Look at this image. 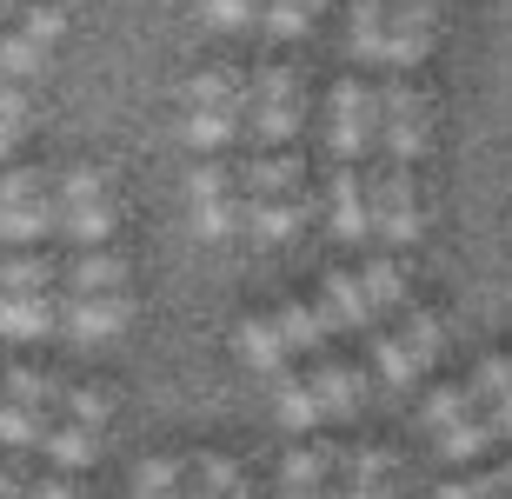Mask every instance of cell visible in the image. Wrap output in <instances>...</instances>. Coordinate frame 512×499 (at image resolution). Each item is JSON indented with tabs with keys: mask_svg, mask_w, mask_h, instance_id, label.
<instances>
[{
	"mask_svg": "<svg viewBox=\"0 0 512 499\" xmlns=\"http://www.w3.org/2000/svg\"><path fill=\"white\" fill-rule=\"evenodd\" d=\"M47 287H60L54 253H14V260H0V293H47Z\"/></svg>",
	"mask_w": 512,
	"mask_h": 499,
	"instance_id": "obj_21",
	"label": "cell"
},
{
	"mask_svg": "<svg viewBox=\"0 0 512 499\" xmlns=\"http://www.w3.org/2000/svg\"><path fill=\"white\" fill-rule=\"evenodd\" d=\"M27 499H80V486L74 480H34V486H27Z\"/></svg>",
	"mask_w": 512,
	"mask_h": 499,
	"instance_id": "obj_39",
	"label": "cell"
},
{
	"mask_svg": "<svg viewBox=\"0 0 512 499\" xmlns=\"http://www.w3.org/2000/svg\"><path fill=\"white\" fill-rule=\"evenodd\" d=\"M60 406H67V420L87 426V433H100L107 426V413H114V400H107V386H60Z\"/></svg>",
	"mask_w": 512,
	"mask_h": 499,
	"instance_id": "obj_25",
	"label": "cell"
},
{
	"mask_svg": "<svg viewBox=\"0 0 512 499\" xmlns=\"http://www.w3.org/2000/svg\"><path fill=\"white\" fill-rule=\"evenodd\" d=\"M40 453H54L60 466H94V433H87V426H54V420H47Z\"/></svg>",
	"mask_w": 512,
	"mask_h": 499,
	"instance_id": "obj_27",
	"label": "cell"
},
{
	"mask_svg": "<svg viewBox=\"0 0 512 499\" xmlns=\"http://www.w3.org/2000/svg\"><path fill=\"white\" fill-rule=\"evenodd\" d=\"M140 499H187V486H180V460H173V453H153V460L140 466Z\"/></svg>",
	"mask_w": 512,
	"mask_h": 499,
	"instance_id": "obj_31",
	"label": "cell"
},
{
	"mask_svg": "<svg viewBox=\"0 0 512 499\" xmlns=\"http://www.w3.org/2000/svg\"><path fill=\"white\" fill-rule=\"evenodd\" d=\"M127 253H107V247H80L74 260H60V280L74 293H120L127 287Z\"/></svg>",
	"mask_w": 512,
	"mask_h": 499,
	"instance_id": "obj_15",
	"label": "cell"
},
{
	"mask_svg": "<svg viewBox=\"0 0 512 499\" xmlns=\"http://www.w3.org/2000/svg\"><path fill=\"white\" fill-rule=\"evenodd\" d=\"M260 7L266 0H207V20H220V27H247Z\"/></svg>",
	"mask_w": 512,
	"mask_h": 499,
	"instance_id": "obj_37",
	"label": "cell"
},
{
	"mask_svg": "<svg viewBox=\"0 0 512 499\" xmlns=\"http://www.w3.org/2000/svg\"><path fill=\"white\" fill-rule=\"evenodd\" d=\"M260 14H266V27H273L280 40H293V34H306V27H313V14H320V0H266Z\"/></svg>",
	"mask_w": 512,
	"mask_h": 499,
	"instance_id": "obj_33",
	"label": "cell"
},
{
	"mask_svg": "<svg viewBox=\"0 0 512 499\" xmlns=\"http://www.w3.org/2000/svg\"><path fill=\"white\" fill-rule=\"evenodd\" d=\"M40 433H47V413H34L20 400H0V440L7 446H40Z\"/></svg>",
	"mask_w": 512,
	"mask_h": 499,
	"instance_id": "obj_30",
	"label": "cell"
},
{
	"mask_svg": "<svg viewBox=\"0 0 512 499\" xmlns=\"http://www.w3.org/2000/svg\"><path fill=\"white\" fill-rule=\"evenodd\" d=\"M433 27H439V0H386V47H380V60H399V67L426 60Z\"/></svg>",
	"mask_w": 512,
	"mask_h": 499,
	"instance_id": "obj_9",
	"label": "cell"
},
{
	"mask_svg": "<svg viewBox=\"0 0 512 499\" xmlns=\"http://www.w3.org/2000/svg\"><path fill=\"white\" fill-rule=\"evenodd\" d=\"M380 140H386V167H406L426 154V94L413 80H386L380 94Z\"/></svg>",
	"mask_w": 512,
	"mask_h": 499,
	"instance_id": "obj_6",
	"label": "cell"
},
{
	"mask_svg": "<svg viewBox=\"0 0 512 499\" xmlns=\"http://www.w3.org/2000/svg\"><path fill=\"white\" fill-rule=\"evenodd\" d=\"M486 446H493L486 420H479V413H466V420H453L446 433H439V460H479Z\"/></svg>",
	"mask_w": 512,
	"mask_h": 499,
	"instance_id": "obj_28",
	"label": "cell"
},
{
	"mask_svg": "<svg viewBox=\"0 0 512 499\" xmlns=\"http://www.w3.org/2000/svg\"><path fill=\"white\" fill-rule=\"evenodd\" d=\"M20 120H27V87H14V80H0V154L14 147Z\"/></svg>",
	"mask_w": 512,
	"mask_h": 499,
	"instance_id": "obj_36",
	"label": "cell"
},
{
	"mask_svg": "<svg viewBox=\"0 0 512 499\" xmlns=\"http://www.w3.org/2000/svg\"><path fill=\"white\" fill-rule=\"evenodd\" d=\"M60 27H67V7L60 0H40V7H27L20 14L14 34H0V80H34L40 67H47V54H54Z\"/></svg>",
	"mask_w": 512,
	"mask_h": 499,
	"instance_id": "obj_5",
	"label": "cell"
},
{
	"mask_svg": "<svg viewBox=\"0 0 512 499\" xmlns=\"http://www.w3.org/2000/svg\"><path fill=\"white\" fill-rule=\"evenodd\" d=\"M499 393H512V353H493V360L466 380V400H473V406H493Z\"/></svg>",
	"mask_w": 512,
	"mask_h": 499,
	"instance_id": "obj_32",
	"label": "cell"
},
{
	"mask_svg": "<svg viewBox=\"0 0 512 499\" xmlns=\"http://www.w3.org/2000/svg\"><path fill=\"white\" fill-rule=\"evenodd\" d=\"M439 499H512V460L493 473H473V480H446Z\"/></svg>",
	"mask_w": 512,
	"mask_h": 499,
	"instance_id": "obj_29",
	"label": "cell"
},
{
	"mask_svg": "<svg viewBox=\"0 0 512 499\" xmlns=\"http://www.w3.org/2000/svg\"><path fill=\"white\" fill-rule=\"evenodd\" d=\"M233 134H240V120H233V114H193V120H187V140L200 147V154H220V147H233Z\"/></svg>",
	"mask_w": 512,
	"mask_h": 499,
	"instance_id": "obj_34",
	"label": "cell"
},
{
	"mask_svg": "<svg viewBox=\"0 0 512 499\" xmlns=\"http://www.w3.org/2000/svg\"><path fill=\"white\" fill-rule=\"evenodd\" d=\"M187 100H193V114H247V100H253V80L240 74V67H207V74H193L187 80Z\"/></svg>",
	"mask_w": 512,
	"mask_h": 499,
	"instance_id": "obj_14",
	"label": "cell"
},
{
	"mask_svg": "<svg viewBox=\"0 0 512 499\" xmlns=\"http://www.w3.org/2000/svg\"><path fill=\"white\" fill-rule=\"evenodd\" d=\"M0 333H7V340L54 333V293H0Z\"/></svg>",
	"mask_w": 512,
	"mask_h": 499,
	"instance_id": "obj_19",
	"label": "cell"
},
{
	"mask_svg": "<svg viewBox=\"0 0 512 499\" xmlns=\"http://www.w3.org/2000/svg\"><path fill=\"white\" fill-rule=\"evenodd\" d=\"M366 187H373V233L380 240H419V187L406 167H380L366 173Z\"/></svg>",
	"mask_w": 512,
	"mask_h": 499,
	"instance_id": "obj_7",
	"label": "cell"
},
{
	"mask_svg": "<svg viewBox=\"0 0 512 499\" xmlns=\"http://www.w3.org/2000/svg\"><path fill=\"white\" fill-rule=\"evenodd\" d=\"M7 7H20V0H0V14H7Z\"/></svg>",
	"mask_w": 512,
	"mask_h": 499,
	"instance_id": "obj_43",
	"label": "cell"
},
{
	"mask_svg": "<svg viewBox=\"0 0 512 499\" xmlns=\"http://www.w3.org/2000/svg\"><path fill=\"white\" fill-rule=\"evenodd\" d=\"M47 233H54V173H7L0 180V240H47Z\"/></svg>",
	"mask_w": 512,
	"mask_h": 499,
	"instance_id": "obj_4",
	"label": "cell"
},
{
	"mask_svg": "<svg viewBox=\"0 0 512 499\" xmlns=\"http://www.w3.org/2000/svg\"><path fill=\"white\" fill-rule=\"evenodd\" d=\"M60 386H67V380H54V373H34V366H14V373H7V400L34 406V413H54V406H60Z\"/></svg>",
	"mask_w": 512,
	"mask_h": 499,
	"instance_id": "obj_24",
	"label": "cell"
},
{
	"mask_svg": "<svg viewBox=\"0 0 512 499\" xmlns=\"http://www.w3.org/2000/svg\"><path fill=\"white\" fill-rule=\"evenodd\" d=\"M207 499H247V486H233V493H207Z\"/></svg>",
	"mask_w": 512,
	"mask_h": 499,
	"instance_id": "obj_42",
	"label": "cell"
},
{
	"mask_svg": "<svg viewBox=\"0 0 512 499\" xmlns=\"http://www.w3.org/2000/svg\"><path fill=\"white\" fill-rule=\"evenodd\" d=\"M280 499H326L320 486H280Z\"/></svg>",
	"mask_w": 512,
	"mask_h": 499,
	"instance_id": "obj_41",
	"label": "cell"
},
{
	"mask_svg": "<svg viewBox=\"0 0 512 499\" xmlns=\"http://www.w3.org/2000/svg\"><path fill=\"white\" fill-rule=\"evenodd\" d=\"M466 413H479V406L466 400V386H439L433 400H426V413H419V420L433 426V433H446V426H453V420H466Z\"/></svg>",
	"mask_w": 512,
	"mask_h": 499,
	"instance_id": "obj_35",
	"label": "cell"
},
{
	"mask_svg": "<svg viewBox=\"0 0 512 499\" xmlns=\"http://www.w3.org/2000/svg\"><path fill=\"white\" fill-rule=\"evenodd\" d=\"M326 473H333V446H293L280 466V486H320L326 493Z\"/></svg>",
	"mask_w": 512,
	"mask_h": 499,
	"instance_id": "obj_26",
	"label": "cell"
},
{
	"mask_svg": "<svg viewBox=\"0 0 512 499\" xmlns=\"http://www.w3.org/2000/svg\"><path fill=\"white\" fill-rule=\"evenodd\" d=\"M313 400H320V413H333V420H353L360 413V400H366V386H360V373L326 346V353H313Z\"/></svg>",
	"mask_w": 512,
	"mask_h": 499,
	"instance_id": "obj_12",
	"label": "cell"
},
{
	"mask_svg": "<svg viewBox=\"0 0 512 499\" xmlns=\"http://www.w3.org/2000/svg\"><path fill=\"white\" fill-rule=\"evenodd\" d=\"M353 280H360V293L373 300V313H380V320L413 300V293H406V280H399V260H386V253H380V260H366V273H353Z\"/></svg>",
	"mask_w": 512,
	"mask_h": 499,
	"instance_id": "obj_22",
	"label": "cell"
},
{
	"mask_svg": "<svg viewBox=\"0 0 512 499\" xmlns=\"http://www.w3.org/2000/svg\"><path fill=\"white\" fill-rule=\"evenodd\" d=\"M193 200H200V227H207L213 240H227V233L247 227V193H240V173H233V160H213V167H200V180H193Z\"/></svg>",
	"mask_w": 512,
	"mask_h": 499,
	"instance_id": "obj_8",
	"label": "cell"
},
{
	"mask_svg": "<svg viewBox=\"0 0 512 499\" xmlns=\"http://www.w3.org/2000/svg\"><path fill=\"white\" fill-rule=\"evenodd\" d=\"M320 320H326V333L340 327V333H366V340H373V333L386 327L380 313H373V300L360 293V280H353L346 267H333V273H326V293H320Z\"/></svg>",
	"mask_w": 512,
	"mask_h": 499,
	"instance_id": "obj_11",
	"label": "cell"
},
{
	"mask_svg": "<svg viewBox=\"0 0 512 499\" xmlns=\"http://www.w3.org/2000/svg\"><path fill=\"white\" fill-rule=\"evenodd\" d=\"M0 499H27V480H20L14 466H0Z\"/></svg>",
	"mask_w": 512,
	"mask_h": 499,
	"instance_id": "obj_40",
	"label": "cell"
},
{
	"mask_svg": "<svg viewBox=\"0 0 512 499\" xmlns=\"http://www.w3.org/2000/svg\"><path fill=\"white\" fill-rule=\"evenodd\" d=\"M393 320H399L393 340H399V353H406V366H413V380H419V373L439 360V346H446V327H439V313H433V307H413V300H406Z\"/></svg>",
	"mask_w": 512,
	"mask_h": 499,
	"instance_id": "obj_16",
	"label": "cell"
},
{
	"mask_svg": "<svg viewBox=\"0 0 512 499\" xmlns=\"http://www.w3.org/2000/svg\"><path fill=\"white\" fill-rule=\"evenodd\" d=\"M133 320V300L127 293H67L54 307V327H67L74 340H107Z\"/></svg>",
	"mask_w": 512,
	"mask_h": 499,
	"instance_id": "obj_10",
	"label": "cell"
},
{
	"mask_svg": "<svg viewBox=\"0 0 512 499\" xmlns=\"http://www.w3.org/2000/svg\"><path fill=\"white\" fill-rule=\"evenodd\" d=\"M479 420H486V433H493V440H512V393H499L493 406H479Z\"/></svg>",
	"mask_w": 512,
	"mask_h": 499,
	"instance_id": "obj_38",
	"label": "cell"
},
{
	"mask_svg": "<svg viewBox=\"0 0 512 499\" xmlns=\"http://www.w3.org/2000/svg\"><path fill=\"white\" fill-rule=\"evenodd\" d=\"M373 140H380V100L353 74L333 87V173H366Z\"/></svg>",
	"mask_w": 512,
	"mask_h": 499,
	"instance_id": "obj_3",
	"label": "cell"
},
{
	"mask_svg": "<svg viewBox=\"0 0 512 499\" xmlns=\"http://www.w3.org/2000/svg\"><path fill=\"white\" fill-rule=\"evenodd\" d=\"M313 220V200L306 193H280V200H247V227L266 233V240H280V233L306 227Z\"/></svg>",
	"mask_w": 512,
	"mask_h": 499,
	"instance_id": "obj_20",
	"label": "cell"
},
{
	"mask_svg": "<svg viewBox=\"0 0 512 499\" xmlns=\"http://www.w3.org/2000/svg\"><path fill=\"white\" fill-rule=\"evenodd\" d=\"M240 360H247V366H260L266 380H280L286 366H293L286 340L273 333V313H247V320H240Z\"/></svg>",
	"mask_w": 512,
	"mask_h": 499,
	"instance_id": "obj_18",
	"label": "cell"
},
{
	"mask_svg": "<svg viewBox=\"0 0 512 499\" xmlns=\"http://www.w3.org/2000/svg\"><path fill=\"white\" fill-rule=\"evenodd\" d=\"M273 400H280V420L293 426V433H306V426L320 420V400H313V386H306L293 366H286L280 380H273Z\"/></svg>",
	"mask_w": 512,
	"mask_h": 499,
	"instance_id": "obj_23",
	"label": "cell"
},
{
	"mask_svg": "<svg viewBox=\"0 0 512 499\" xmlns=\"http://www.w3.org/2000/svg\"><path fill=\"white\" fill-rule=\"evenodd\" d=\"M54 233L80 240V247H94L114 233V193H107V173L94 167H74L54 180Z\"/></svg>",
	"mask_w": 512,
	"mask_h": 499,
	"instance_id": "obj_1",
	"label": "cell"
},
{
	"mask_svg": "<svg viewBox=\"0 0 512 499\" xmlns=\"http://www.w3.org/2000/svg\"><path fill=\"white\" fill-rule=\"evenodd\" d=\"M273 333L286 340V353H326L333 346V333H326V320H320V307L313 300H280V313H273Z\"/></svg>",
	"mask_w": 512,
	"mask_h": 499,
	"instance_id": "obj_17",
	"label": "cell"
},
{
	"mask_svg": "<svg viewBox=\"0 0 512 499\" xmlns=\"http://www.w3.org/2000/svg\"><path fill=\"white\" fill-rule=\"evenodd\" d=\"M233 173H240V193H247V200L306 193V160H300V154H247Z\"/></svg>",
	"mask_w": 512,
	"mask_h": 499,
	"instance_id": "obj_13",
	"label": "cell"
},
{
	"mask_svg": "<svg viewBox=\"0 0 512 499\" xmlns=\"http://www.w3.org/2000/svg\"><path fill=\"white\" fill-rule=\"evenodd\" d=\"M253 154H286V140L300 134V67L273 60L253 80Z\"/></svg>",
	"mask_w": 512,
	"mask_h": 499,
	"instance_id": "obj_2",
	"label": "cell"
}]
</instances>
